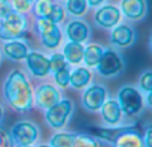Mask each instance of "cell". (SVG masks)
<instances>
[{"label": "cell", "instance_id": "obj_1", "mask_svg": "<svg viewBox=\"0 0 152 147\" xmlns=\"http://www.w3.org/2000/svg\"><path fill=\"white\" fill-rule=\"evenodd\" d=\"M3 92L7 103L18 112H26L34 104L31 84L26 75L19 70H15L7 76Z\"/></svg>", "mask_w": 152, "mask_h": 147}, {"label": "cell", "instance_id": "obj_2", "mask_svg": "<svg viewBox=\"0 0 152 147\" xmlns=\"http://www.w3.org/2000/svg\"><path fill=\"white\" fill-rule=\"evenodd\" d=\"M26 29V18L21 13L12 10L4 19H1L0 26V39L15 40L23 36Z\"/></svg>", "mask_w": 152, "mask_h": 147}, {"label": "cell", "instance_id": "obj_3", "mask_svg": "<svg viewBox=\"0 0 152 147\" xmlns=\"http://www.w3.org/2000/svg\"><path fill=\"white\" fill-rule=\"evenodd\" d=\"M118 103L120 106L123 114L128 116H135L143 108V98L142 94L135 87L124 86L120 88L118 94Z\"/></svg>", "mask_w": 152, "mask_h": 147}, {"label": "cell", "instance_id": "obj_4", "mask_svg": "<svg viewBox=\"0 0 152 147\" xmlns=\"http://www.w3.org/2000/svg\"><path fill=\"white\" fill-rule=\"evenodd\" d=\"M72 110H74V104L71 100L63 99L59 100L56 104H53L52 107L47 108L45 112V121H47L48 126L52 127L55 130H60L66 126V123L68 122V118L71 116Z\"/></svg>", "mask_w": 152, "mask_h": 147}, {"label": "cell", "instance_id": "obj_5", "mask_svg": "<svg viewBox=\"0 0 152 147\" xmlns=\"http://www.w3.org/2000/svg\"><path fill=\"white\" fill-rule=\"evenodd\" d=\"M36 28L39 31L40 40H42L43 46L47 48H56L61 43V31L58 27V24L52 23V21L47 20V19H37Z\"/></svg>", "mask_w": 152, "mask_h": 147}, {"label": "cell", "instance_id": "obj_6", "mask_svg": "<svg viewBox=\"0 0 152 147\" xmlns=\"http://www.w3.org/2000/svg\"><path fill=\"white\" fill-rule=\"evenodd\" d=\"M39 137V129L29 121H20L11 130V139L16 145L31 146Z\"/></svg>", "mask_w": 152, "mask_h": 147}, {"label": "cell", "instance_id": "obj_7", "mask_svg": "<svg viewBox=\"0 0 152 147\" xmlns=\"http://www.w3.org/2000/svg\"><path fill=\"white\" fill-rule=\"evenodd\" d=\"M96 67L102 76L111 78V76H116L118 74H120L123 71L124 62L116 51L108 50L103 52L102 59H100V62L97 63Z\"/></svg>", "mask_w": 152, "mask_h": 147}, {"label": "cell", "instance_id": "obj_8", "mask_svg": "<svg viewBox=\"0 0 152 147\" xmlns=\"http://www.w3.org/2000/svg\"><path fill=\"white\" fill-rule=\"evenodd\" d=\"M83 107L89 112H95L102 108L104 102L107 100V91L103 86L94 84L88 87L83 94Z\"/></svg>", "mask_w": 152, "mask_h": 147}, {"label": "cell", "instance_id": "obj_9", "mask_svg": "<svg viewBox=\"0 0 152 147\" xmlns=\"http://www.w3.org/2000/svg\"><path fill=\"white\" fill-rule=\"evenodd\" d=\"M34 100L40 108L47 110L60 100V92L52 84H42L36 88Z\"/></svg>", "mask_w": 152, "mask_h": 147}, {"label": "cell", "instance_id": "obj_10", "mask_svg": "<svg viewBox=\"0 0 152 147\" xmlns=\"http://www.w3.org/2000/svg\"><path fill=\"white\" fill-rule=\"evenodd\" d=\"M29 72L36 78H44L51 72L50 59L40 52H28L26 58Z\"/></svg>", "mask_w": 152, "mask_h": 147}, {"label": "cell", "instance_id": "obj_11", "mask_svg": "<svg viewBox=\"0 0 152 147\" xmlns=\"http://www.w3.org/2000/svg\"><path fill=\"white\" fill-rule=\"evenodd\" d=\"M121 12L115 5H104L95 13V21L103 28H113L120 21Z\"/></svg>", "mask_w": 152, "mask_h": 147}, {"label": "cell", "instance_id": "obj_12", "mask_svg": "<svg viewBox=\"0 0 152 147\" xmlns=\"http://www.w3.org/2000/svg\"><path fill=\"white\" fill-rule=\"evenodd\" d=\"M120 12L129 20H140L145 16L147 3L145 0H123L120 3Z\"/></svg>", "mask_w": 152, "mask_h": 147}, {"label": "cell", "instance_id": "obj_13", "mask_svg": "<svg viewBox=\"0 0 152 147\" xmlns=\"http://www.w3.org/2000/svg\"><path fill=\"white\" fill-rule=\"evenodd\" d=\"M100 110H102L103 121L107 124H111V126H116L118 123H120L121 118H123V111H121L118 100L113 99L105 100Z\"/></svg>", "mask_w": 152, "mask_h": 147}, {"label": "cell", "instance_id": "obj_14", "mask_svg": "<svg viewBox=\"0 0 152 147\" xmlns=\"http://www.w3.org/2000/svg\"><path fill=\"white\" fill-rule=\"evenodd\" d=\"M113 147H144V142L136 126H132L131 130L120 134L113 140Z\"/></svg>", "mask_w": 152, "mask_h": 147}, {"label": "cell", "instance_id": "obj_15", "mask_svg": "<svg viewBox=\"0 0 152 147\" xmlns=\"http://www.w3.org/2000/svg\"><path fill=\"white\" fill-rule=\"evenodd\" d=\"M135 40V31L128 26H115L111 34V42L112 44L119 47H128Z\"/></svg>", "mask_w": 152, "mask_h": 147}, {"label": "cell", "instance_id": "obj_16", "mask_svg": "<svg viewBox=\"0 0 152 147\" xmlns=\"http://www.w3.org/2000/svg\"><path fill=\"white\" fill-rule=\"evenodd\" d=\"M66 35L71 42L83 43L88 39L89 36V28L84 21L81 20H72L67 24L66 27Z\"/></svg>", "mask_w": 152, "mask_h": 147}, {"label": "cell", "instance_id": "obj_17", "mask_svg": "<svg viewBox=\"0 0 152 147\" xmlns=\"http://www.w3.org/2000/svg\"><path fill=\"white\" fill-rule=\"evenodd\" d=\"M3 52L11 60L20 62L24 60L28 55V46L26 43L20 42V40H8L4 46H3Z\"/></svg>", "mask_w": 152, "mask_h": 147}, {"label": "cell", "instance_id": "obj_18", "mask_svg": "<svg viewBox=\"0 0 152 147\" xmlns=\"http://www.w3.org/2000/svg\"><path fill=\"white\" fill-rule=\"evenodd\" d=\"M84 46L81 43L68 42L63 48V56L69 64H79L83 62Z\"/></svg>", "mask_w": 152, "mask_h": 147}, {"label": "cell", "instance_id": "obj_19", "mask_svg": "<svg viewBox=\"0 0 152 147\" xmlns=\"http://www.w3.org/2000/svg\"><path fill=\"white\" fill-rule=\"evenodd\" d=\"M92 79V74L86 67H79L69 75V84L76 90H81L89 84Z\"/></svg>", "mask_w": 152, "mask_h": 147}, {"label": "cell", "instance_id": "obj_20", "mask_svg": "<svg viewBox=\"0 0 152 147\" xmlns=\"http://www.w3.org/2000/svg\"><path fill=\"white\" fill-rule=\"evenodd\" d=\"M103 50L102 46L99 44H89L87 47H84V55H83V60L86 63L87 67H96L97 63L100 62L103 56Z\"/></svg>", "mask_w": 152, "mask_h": 147}, {"label": "cell", "instance_id": "obj_21", "mask_svg": "<svg viewBox=\"0 0 152 147\" xmlns=\"http://www.w3.org/2000/svg\"><path fill=\"white\" fill-rule=\"evenodd\" d=\"M76 134L71 132H56L50 140L51 147H72Z\"/></svg>", "mask_w": 152, "mask_h": 147}, {"label": "cell", "instance_id": "obj_22", "mask_svg": "<svg viewBox=\"0 0 152 147\" xmlns=\"http://www.w3.org/2000/svg\"><path fill=\"white\" fill-rule=\"evenodd\" d=\"M87 0H67V10L71 15L80 16L87 11Z\"/></svg>", "mask_w": 152, "mask_h": 147}, {"label": "cell", "instance_id": "obj_23", "mask_svg": "<svg viewBox=\"0 0 152 147\" xmlns=\"http://www.w3.org/2000/svg\"><path fill=\"white\" fill-rule=\"evenodd\" d=\"M69 75H71V67L69 64H67L66 67H63L61 70L55 72V82L59 87L66 88L69 86Z\"/></svg>", "mask_w": 152, "mask_h": 147}, {"label": "cell", "instance_id": "obj_24", "mask_svg": "<svg viewBox=\"0 0 152 147\" xmlns=\"http://www.w3.org/2000/svg\"><path fill=\"white\" fill-rule=\"evenodd\" d=\"M72 147H99V143L92 135L76 134Z\"/></svg>", "mask_w": 152, "mask_h": 147}, {"label": "cell", "instance_id": "obj_25", "mask_svg": "<svg viewBox=\"0 0 152 147\" xmlns=\"http://www.w3.org/2000/svg\"><path fill=\"white\" fill-rule=\"evenodd\" d=\"M51 8H52V3H51L50 0H36L35 13H36V16L40 19H47Z\"/></svg>", "mask_w": 152, "mask_h": 147}, {"label": "cell", "instance_id": "obj_26", "mask_svg": "<svg viewBox=\"0 0 152 147\" xmlns=\"http://www.w3.org/2000/svg\"><path fill=\"white\" fill-rule=\"evenodd\" d=\"M67 64H69V63L66 60L63 54H53L50 58V67H51V71H53V72L61 70L63 67H66Z\"/></svg>", "mask_w": 152, "mask_h": 147}, {"label": "cell", "instance_id": "obj_27", "mask_svg": "<svg viewBox=\"0 0 152 147\" xmlns=\"http://www.w3.org/2000/svg\"><path fill=\"white\" fill-rule=\"evenodd\" d=\"M64 19V10L60 7V5H56V4H52V8H51L50 13L47 16V20L52 21L55 24H59L60 21H63Z\"/></svg>", "mask_w": 152, "mask_h": 147}, {"label": "cell", "instance_id": "obj_28", "mask_svg": "<svg viewBox=\"0 0 152 147\" xmlns=\"http://www.w3.org/2000/svg\"><path fill=\"white\" fill-rule=\"evenodd\" d=\"M139 84H140V88H142L143 91H145V92L152 91V71L143 74V75L140 76Z\"/></svg>", "mask_w": 152, "mask_h": 147}, {"label": "cell", "instance_id": "obj_29", "mask_svg": "<svg viewBox=\"0 0 152 147\" xmlns=\"http://www.w3.org/2000/svg\"><path fill=\"white\" fill-rule=\"evenodd\" d=\"M31 4L28 0H12V8L19 13L28 12L31 10Z\"/></svg>", "mask_w": 152, "mask_h": 147}, {"label": "cell", "instance_id": "obj_30", "mask_svg": "<svg viewBox=\"0 0 152 147\" xmlns=\"http://www.w3.org/2000/svg\"><path fill=\"white\" fill-rule=\"evenodd\" d=\"M12 10V4L8 0H0V19H4Z\"/></svg>", "mask_w": 152, "mask_h": 147}, {"label": "cell", "instance_id": "obj_31", "mask_svg": "<svg viewBox=\"0 0 152 147\" xmlns=\"http://www.w3.org/2000/svg\"><path fill=\"white\" fill-rule=\"evenodd\" d=\"M0 147H11V137L3 129H0Z\"/></svg>", "mask_w": 152, "mask_h": 147}, {"label": "cell", "instance_id": "obj_32", "mask_svg": "<svg viewBox=\"0 0 152 147\" xmlns=\"http://www.w3.org/2000/svg\"><path fill=\"white\" fill-rule=\"evenodd\" d=\"M143 142H144L145 147H152V126H150V127H147V129H145L144 139H143Z\"/></svg>", "mask_w": 152, "mask_h": 147}, {"label": "cell", "instance_id": "obj_33", "mask_svg": "<svg viewBox=\"0 0 152 147\" xmlns=\"http://www.w3.org/2000/svg\"><path fill=\"white\" fill-rule=\"evenodd\" d=\"M103 1H104V0H87V4L91 5V7H97V5H100Z\"/></svg>", "mask_w": 152, "mask_h": 147}, {"label": "cell", "instance_id": "obj_34", "mask_svg": "<svg viewBox=\"0 0 152 147\" xmlns=\"http://www.w3.org/2000/svg\"><path fill=\"white\" fill-rule=\"evenodd\" d=\"M147 103H148V106L152 108V91H150L148 95H147Z\"/></svg>", "mask_w": 152, "mask_h": 147}, {"label": "cell", "instance_id": "obj_35", "mask_svg": "<svg viewBox=\"0 0 152 147\" xmlns=\"http://www.w3.org/2000/svg\"><path fill=\"white\" fill-rule=\"evenodd\" d=\"M1 119H3V107L0 106V122H1Z\"/></svg>", "mask_w": 152, "mask_h": 147}, {"label": "cell", "instance_id": "obj_36", "mask_svg": "<svg viewBox=\"0 0 152 147\" xmlns=\"http://www.w3.org/2000/svg\"><path fill=\"white\" fill-rule=\"evenodd\" d=\"M15 147H31V146H27V145H16Z\"/></svg>", "mask_w": 152, "mask_h": 147}, {"label": "cell", "instance_id": "obj_37", "mask_svg": "<svg viewBox=\"0 0 152 147\" xmlns=\"http://www.w3.org/2000/svg\"><path fill=\"white\" fill-rule=\"evenodd\" d=\"M37 147H51L50 145H40V146H37Z\"/></svg>", "mask_w": 152, "mask_h": 147}, {"label": "cell", "instance_id": "obj_38", "mask_svg": "<svg viewBox=\"0 0 152 147\" xmlns=\"http://www.w3.org/2000/svg\"><path fill=\"white\" fill-rule=\"evenodd\" d=\"M150 46H151V50H152V35H151V39H150Z\"/></svg>", "mask_w": 152, "mask_h": 147}, {"label": "cell", "instance_id": "obj_39", "mask_svg": "<svg viewBox=\"0 0 152 147\" xmlns=\"http://www.w3.org/2000/svg\"><path fill=\"white\" fill-rule=\"evenodd\" d=\"M28 1L29 3H34V1H36V0H28Z\"/></svg>", "mask_w": 152, "mask_h": 147}, {"label": "cell", "instance_id": "obj_40", "mask_svg": "<svg viewBox=\"0 0 152 147\" xmlns=\"http://www.w3.org/2000/svg\"><path fill=\"white\" fill-rule=\"evenodd\" d=\"M0 26H1V19H0Z\"/></svg>", "mask_w": 152, "mask_h": 147}, {"label": "cell", "instance_id": "obj_41", "mask_svg": "<svg viewBox=\"0 0 152 147\" xmlns=\"http://www.w3.org/2000/svg\"><path fill=\"white\" fill-rule=\"evenodd\" d=\"M64 1H67V0H64Z\"/></svg>", "mask_w": 152, "mask_h": 147}]
</instances>
